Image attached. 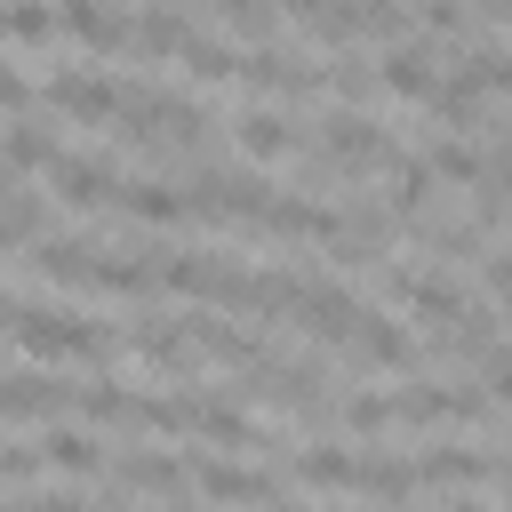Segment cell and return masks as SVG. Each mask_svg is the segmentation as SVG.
<instances>
[{
  "instance_id": "6da1fadb",
  "label": "cell",
  "mask_w": 512,
  "mask_h": 512,
  "mask_svg": "<svg viewBox=\"0 0 512 512\" xmlns=\"http://www.w3.org/2000/svg\"><path fill=\"white\" fill-rule=\"evenodd\" d=\"M16 344L40 352V360H104L112 352V328L104 320H80L64 304H32V312H16Z\"/></svg>"
},
{
  "instance_id": "7a4b0ae2",
  "label": "cell",
  "mask_w": 512,
  "mask_h": 512,
  "mask_svg": "<svg viewBox=\"0 0 512 512\" xmlns=\"http://www.w3.org/2000/svg\"><path fill=\"white\" fill-rule=\"evenodd\" d=\"M256 224H264L272 240H336V232H344L336 208H320V200H304V192H280V184H272V200L256 208Z\"/></svg>"
},
{
  "instance_id": "3957f363",
  "label": "cell",
  "mask_w": 512,
  "mask_h": 512,
  "mask_svg": "<svg viewBox=\"0 0 512 512\" xmlns=\"http://www.w3.org/2000/svg\"><path fill=\"white\" fill-rule=\"evenodd\" d=\"M288 320H296L304 336H320V344H344V328L360 320V296H352V288H336V280H304Z\"/></svg>"
},
{
  "instance_id": "277c9868",
  "label": "cell",
  "mask_w": 512,
  "mask_h": 512,
  "mask_svg": "<svg viewBox=\"0 0 512 512\" xmlns=\"http://www.w3.org/2000/svg\"><path fill=\"white\" fill-rule=\"evenodd\" d=\"M344 344H352L368 368H416V336H408L400 320H384V312H360V320L344 328Z\"/></svg>"
},
{
  "instance_id": "5b68a950",
  "label": "cell",
  "mask_w": 512,
  "mask_h": 512,
  "mask_svg": "<svg viewBox=\"0 0 512 512\" xmlns=\"http://www.w3.org/2000/svg\"><path fill=\"white\" fill-rule=\"evenodd\" d=\"M48 176H56V200H64V208H104V200L120 192V176H112L104 160H88V152H72V160L56 152Z\"/></svg>"
},
{
  "instance_id": "8992f818",
  "label": "cell",
  "mask_w": 512,
  "mask_h": 512,
  "mask_svg": "<svg viewBox=\"0 0 512 512\" xmlns=\"http://www.w3.org/2000/svg\"><path fill=\"white\" fill-rule=\"evenodd\" d=\"M432 64H440V56H432V40H400V48H392V56L376 64V88H392V96L424 104V96H432V80H440Z\"/></svg>"
},
{
  "instance_id": "52a82bcc",
  "label": "cell",
  "mask_w": 512,
  "mask_h": 512,
  "mask_svg": "<svg viewBox=\"0 0 512 512\" xmlns=\"http://www.w3.org/2000/svg\"><path fill=\"white\" fill-rule=\"evenodd\" d=\"M56 104L72 120L104 128V120H120V80H104V72H56Z\"/></svg>"
},
{
  "instance_id": "ba28073f",
  "label": "cell",
  "mask_w": 512,
  "mask_h": 512,
  "mask_svg": "<svg viewBox=\"0 0 512 512\" xmlns=\"http://www.w3.org/2000/svg\"><path fill=\"white\" fill-rule=\"evenodd\" d=\"M64 400H72L64 376H8L0 384V424H48Z\"/></svg>"
},
{
  "instance_id": "9c48e42d",
  "label": "cell",
  "mask_w": 512,
  "mask_h": 512,
  "mask_svg": "<svg viewBox=\"0 0 512 512\" xmlns=\"http://www.w3.org/2000/svg\"><path fill=\"white\" fill-rule=\"evenodd\" d=\"M232 144H240V160H280V152H296V128H288V112L248 104V112L232 120Z\"/></svg>"
},
{
  "instance_id": "30bf717a",
  "label": "cell",
  "mask_w": 512,
  "mask_h": 512,
  "mask_svg": "<svg viewBox=\"0 0 512 512\" xmlns=\"http://www.w3.org/2000/svg\"><path fill=\"white\" fill-rule=\"evenodd\" d=\"M112 200H120V208H128L136 224H160V232L192 216V208H184V192H176V184H160V176H136V184H120Z\"/></svg>"
},
{
  "instance_id": "8fae6325",
  "label": "cell",
  "mask_w": 512,
  "mask_h": 512,
  "mask_svg": "<svg viewBox=\"0 0 512 512\" xmlns=\"http://www.w3.org/2000/svg\"><path fill=\"white\" fill-rule=\"evenodd\" d=\"M56 24H64L72 40H88V48H120V40H128V24H120L104 0H56Z\"/></svg>"
},
{
  "instance_id": "7c38bea8",
  "label": "cell",
  "mask_w": 512,
  "mask_h": 512,
  "mask_svg": "<svg viewBox=\"0 0 512 512\" xmlns=\"http://www.w3.org/2000/svg\"><path fill=\"white\" fill-rule=\"evenodd\" d=\"M136 352H144L152 368H168V376L192 368V336H184V320H144V328H136Z\"/></svg>"
},
{
  "instance_id": "4fadbf2b",
  "label": "cell",
  "mask_w": 512,
  "mask_h": 512,
  "mask_svg": "<svg viewBox=\"0 0 512 512\" xmlns=\"http://www.w3.org/2000/svg\"><path fill=\"white\" fill-rule=\"evenodd\" d=\"M424 168H432L440 184H472L488 160H480V144H464V136L448 128V136H432V144H424Z\"/></svg>"
},
{
  "instance_id": "5bb4252c",
  "label": "cell",
  "mask_w": 512,
  "mask_h": 512,
  "mask_svg": "<svg viewBox=\"0 0 512 512\" xmlns=\"http://www.w3.org/2000/svg\"><path fill=\"white\" fill-rule=\"evenodd\" d=\"M432 192H440V176L424 160H392V216H424Z\"/></svg>"
},
{
  "instance_id": "9a60e30c",
  "label": "cell",
  "mask_w": 512,
  "mask_h": 512,
  "mask_svg": "<svg viewBox=\"0 0 512 512\" xmlns=\"http://www.w3.org/2000/svg\"><path fill=\"white\" fill-rule=\"evenodd\" d=\"M88 256H96V240H40L32 248V264H40V280H88Z\"/></svg>"
},
{
  "instance_id": "2e32d148",
  "label": "cell",
  "mask_w": 512,
  "mask_h": 512,
  "mask_svg": "<svg viewBox=\"0 0 512 512\" xmlns=\"http://www.w3.org/2000/svg\"><path fill=\"white\" fill-rule=\"evenodd\" d=\"M120 488H136V496H184L192 472H176L168 456H136V464H120Z\"/></svg>"
},
{
  "instance_id": "e0dca14e",
  "label": "cell",
  "mask_w": 512,
  "mask_h": 512,
  "mask_svg": "<svg viewBox=\"0 0 512 512\" xmlns=\"http://www.w3.org/2000/svg\"><path fill=\"white\" fill-rule=\"evenodd\" d=\"M192 488L200 496H280V480H264V472H240V464H208V472H192Z\"/></svg>"
},
{
  "instance_id": "ac0fdd59",
  "label": "cell",
  "mask_w": 512,
  "mask_h": 512,
  "mask_svg": "<svg viewBox=\"0 0 512 512\" xmlns=\"http://www.w3.org/2000/svg\"><path fill=\"white\" fill-rule=\"evenodd\" d=\"M48 160H56V136H48L40 120L8 128V144H0V168H8V176H24V168H48Z\"/></svg>"
},
{
  "instance_id": "d6986e66",
  "label": "cell",
  "mask_w": 512,
  "mask_h": 512,
  "mask_svg": "<svg viewBox=\"0 0 512 512\" xmlns=\"http://www.w3.org/2000/svg\"><path fill=\"white\" fill-rule=\"evenodd\" d=\"M0 32H8L16 48H48V40H56V8H40V0H16V8L0 16Z\"/></svg>"
},
{
  "instance_id": "ffe728a7",
  "label": "cell",
  "mask_w": 512,
  "mask_h": 512,
  "mask_svg": "<svg viewBox=\"0 0 512 512\" xmlns=\"http://www.w3.org/2000/svg\"><path fill=\"white\" fill-rule=\"evenodd\" d=\"M176 64H184L192 80H232V72H240V48H224V40H184Z\"/></svg>"
},
{
  "instance_id": "44dd1931",
  "label": "cell",
  "mask_w": 512,
  "mask_h": 512,
  "mask_svg": "<svg viewBox=\"0 0 512 512\" xmlns=\"http://www.w3.org/2000/svg\"><path fill=\"white\" fill-rule=\"evenodd\" d=\"M184 40H192V24H184L176 8H152V16L136 24V48H144V56H176Z\"/></svg>"
},
{
  "instance_id": "7402d4cb",
  "label": "cell",
  "mask_w": 512,
  "mask_h": 512,
  "mask_svg": "<svg viewBox=\"0 0 512 512\" xmlns=\"http://www.w3.org/2000/svg\"><path fill=\"white\" fill-rule=\"evenodd\" d=\"M296 480L304 488H352V456L344 448H304L296 456Z\"/></svg>"
},
{
  "instance_id": "603a6c76",
  "label": "cell",
  "mask_w": 512,
  "mask_h": 512,
  "mask_svg": "<svg viewBox=\"0 0 512 512\" xmlns=\"http://www.w3.org/2000/svg\"><path fill=\"white\" fill-rule=\"evenodd\" d=\"M88 280L112 288V296H144L152 288V264H120V256H88Z\"/></svg>"
},
{
  "instance_id": "cb8c5ba5",
  "label": "cell",
  "mask_w": 512,
  "mask_h": 512,
  "mask_svg": "<svg viewBox=\"0 0 512 512\" xmlns=\"http://www.w3.org/2000/svg\"><path fill=\"white\" fill-rule=\"evenodd\" d=\"M40 448H48V464H64V472H96V464H104V448H96L88 432H64V424H56Z\"/></svg>"
},
{
  "instance_id": "d4e9b609",
  "label": "cell",
  "mask_w": 512,
  "mask_h": 512,
  "mask_svg": "<svg viewBox=\"0 0 512 512\" xmlns=\"http://www.w3.org/2000/svg\"><path fill=\"white\" fill-rule=\"evenodd\" d=\"M40 232V200L32 192H0V248H24Z\"/></svg>"
},
{
  "instance_id": "484cf974",
  "label": "cell",
  "mask_w": 512,
  "mask_h": 512,
  "mask_svg": "<svg viewBox=\"0 0 512 512\" xmlns=\"http://www.w3.org/2000/svg\"><path fill=\"white\" fill-rule=\"evenodd\" d=\"M344 16H352V32H400L408 24L400 0H344Z\"/></svg>"
},
{
  "instance_id": "4316f807",
  "label": "cell",
  "mask_w": 512,
  "mask_h": 512,
  "mask_svg": "<svg viewBox=\"0 0 512 512\" xmlns=\"http://www.w3.org/2000/svg\"><path fill=\"white\" fill-rule=\"evenodd\" d=\"M80 408H88L96 424H128V416H136V400H128L120 384H88V392H80Z\"/></svg>"
},
{
  "instance_id": "83f0119b",
  "label": "cell",
  "mask_w": 512,
  "mask_h": 512,
  "mask_svg": "<svg viewBox=\"0 0 512 512\" xmlns=\"http://www.w3.org/2000/svg\"><path fill=\"white\" fill-rule=\"evenodd\" d=\"M216 16L232 32H272V0H216Z\"/></svg>"
},
{
  "instance_id": "f1b7e54d",
  "label": "cell",
  "mask_w": 512,
  "mask_h": 512,
  "mask_svg": "<svg viewBox=\"0 0 512 512\" xmlns=\"http://www.w3.org/2000/svg\"><path fill=\"white\" fill-rule=\"evenodd\" d=\"M24 104H32V88H24V72L0 56V112H24Z\"/></svg>"
},
{
  "instance_id": "f546056e",
  "label": "cell",
  "mask_w": 512,
  "mask_h": 512,
  "mask_svg": "<svg viewBox=\"0 0 512 512\" xmlns=\"http://www.w3.org/2000/svg\"><path fill=\"white\" fill-rule=\"evenodd\" d=\"M272 8H288V16H296V24H312V16H320V8H328V0H272Z\"/></svg>"
},
{
  "instance_id": "4dcf8cb0",
  "label": "cell",
  "mask_w": 512,
  "mask_h": 512,
  "mask_svg": "<svg viewBox=\"0 0 512 512\" xmlns=\"http://www.w3.org/2000/svg\"><path fill=\"white\" fill-rule=\"evenodd\" d=\"M0 320H16V304H8V288H0Z\"/></svg>"
}]
</instances>
